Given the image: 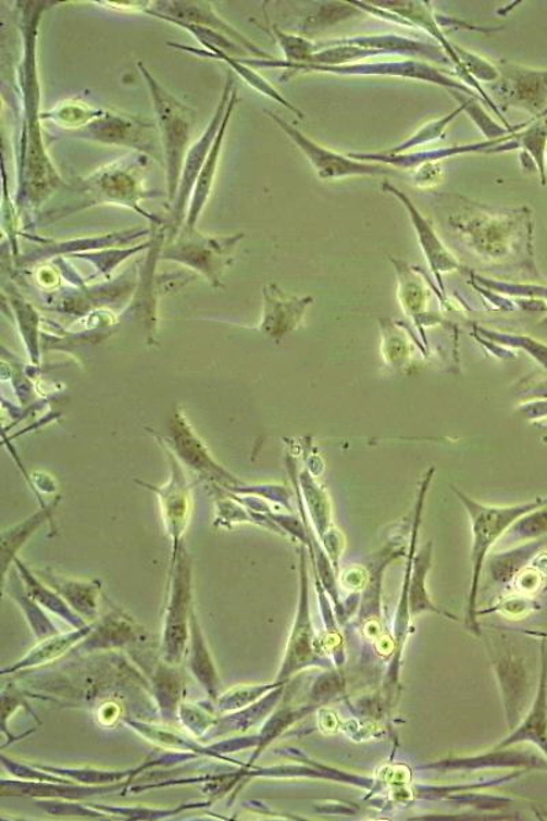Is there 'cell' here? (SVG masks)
<instances>
[{
  "instance_id": "33",
  "label": "cell",
  "mask_w": 547,
  "mask_h": 821,
  "mask_svg": "<svg viewBox=\"0 0 547 821\" xmlns=\"http://www.w3.org/2000/svg\"><path fill=\"white\" fill-rule=\"evenodd\" d=\"M453 47L456 54H458L459 60L461 61V63H463L465 71L469 72L472 77H474L475 79L480 78L482 79V82L490 84L497 82L499 77L498 69L494 67L492 63H488L481 57L470 54V52L461 49V47Z\"/></svg>"
},
{
  "instance_id": "36",
  "label": "cell",
  "mask_w": 547,
  "mask_h": 821,
  "mask_svg": "<svg viewBox=\"0 0 547 821\" xmlns=\"http://www.w3.org/2000/svg\"><path fill=\"white\" fill-rule=\"evenodd\" d=\"M546 159H547V150H546Z\"/></svg>"
},
{
  "instance_id": "7",
  "label": "cell",
  "mask_w": 547,
  "mask_h": 821,
  "mask_svg": "<svg viewBox=\"0 0 547 821\" xmlns=\"http://www.w3.org/2000/svg\"><path fill=\"white\" fill-rule=\"evenodd\" d=\"M499 77L492 86L504 109H520L539 120L547 110V71H533L506 61L498 63ZM493 84V83H492Z\"/></svg>"
},
{
  "instance_id": "1",
  "label": "cell",
  "mask_w": 547,
  "mask_h": 821,
  "mask_svg": "<svg viewBox=\"0 0 547 821\" xmlns=\"http://www.w3.org/2000/svg\"><path fill=\"white\" fill-rule=\"evenodd\" d=\"M440 208L439 222L450 236L458 238L476 256L501 261L514 251L531 252L533 222L527 209L487 208L458 194L435 195Z\"/></svg>"
},
{
  "instance_id": "10",
  "label": "cell",
  "mask_w": 547,
  "mask_h": 821,
  "mask_svg": "<svg viewBox=\"0 0 547 821\" xmlns=\"http://www.w3.org/2000/svg\"><path fill=\"white\" fill-rule=\"evenodd\" d=\"M153 7L142 10V12L152 15V17L159 20H175L181 23L194 24L203 26L220 34L229 37L237 45H240L249 55L259 58V60H273V55L269 52L259 49V47L248 40L246 36L240 34L236 28H233L231 24H227L225 20H222L220 15L212 9L211 3L207 2H156Z\"/></svg>"
},
{
  "instance_id": "8",
  "label": "cell",
  "mask_w": 547,
  "mask_h": 821,
  "mask_svg": "<svg viewBox=\"0 0 547 821\" xmlns=\"http://www.w3.org/2000/svg\"><path fill=\"white\" fill-rule=\"evenodd\" d=\"M265 113L277 124L281 130L285 132L286 136L295 142L297 148L304 153L312 167L315 169L318 177L323 179V182H334V179L353 176H385V174H391L390 169L385 166V164L356 161V159L343 157L337 152L327 150V148L319 146L310 137L301 134L299 129H296L294 125L288 124V122L281 119L277 114H274L273 111L268 110Z\"/></svg>"
},
{
  "instance_id": "6",
  "label": "cell",
  "mask_w": 547,
  "mask_h": 821,
  "mask_svg": "<svg viewBox=\"0 0 547 821\" xmlns=\"http://www.w3.org/2000/svg\"><path fill=\"white\" fill-rule=\"evenodd\" d=\"M136 164L115 162L108 167L100 169L92 176L84 179L83 194L87 195L88 206L116 204L135 210L153 225H159L156 215L148 214L141 209L140 201L145 200L146 192L137 178Z\"/></svg>"
},
{
  "instance_id": "31",
  "label": "cell",
  "mask_w": 547,
  "mask_h": 821,
  "mask_svg": "<svg viewBox=\"0 0 547 821\" xmlns=\"http://www.w3.org/2000/svg\"><path fill=\"white\" fill-rule=\"evenodd\" d=\"M284 683L275 682L273 685H260L251 687L236 688L231 693L225 694L220 700L221 708L225 711H232V709L246 708L249 704H252L262 697L265 693H271L275 688L283 686Z\"/></svg>"
},
{
  "instance_id": "28",
  "label": "cell",
  "mask_w": 547,
  "mask_h": 821,
  "mask_svg": "<svg viewBox=\"0 0 547 821\" xmlns=\"http://www.w3.org/2000/svg\"><path fill=\"white\" fill-rule=\"evenodd\" d=\"M269 32L277 40L281 50L285 55V62L288 63H310L311 58L318 52L316 43L304 39V37L285 34L278 29V26L270 25Z\"/></svg>"
},
{
  "instance_id": "20",
  "label": "cell",
  "mask_w": 547,
  "mask_h": 821,
  "mask_svg": "<svg viewBox=\"0 0 547 821\" xmlns=\"http://www.w3.org/2000/svg\"><path fill=\"white\" fill-rule=\"evenodd\" d=\"M40 576L85 619L95 621L98 618V598L100 595L98 584L65 581L57 579L54 575L45 574V572H40Z\"/></svg>"
},
{
  "instance_id": "23",
  "label": "cell",
  "mask_w": 547,
  "mask_h": 821,
  "mask_svg": "<svg viewBox=\"0 0 547 821\" xmlns=\"http://www.w3.org/2000/svg\"><path fill=\"white\" fill-rule=\"evenodd\" d=\"M137 635V630L130 618L121 612H115L105 618L98 626V632H92V637L78 646V649H110L129 643Z\"/></svg>"
},
{
  "instance_id": "19",
  "label": "cell",
  "mask_w": 547,
  "mask_h": 821,
  "mask_svg": "<svg viewBox=\"0 0 547 821\" xmlns=\"http://www.w3.org/2000/svg\"><path fill=\"white\" fill-rule=\"evenodd\" d=\"M94 626H85L83 629H76L74 632L63 635H52L50 638H46L41 644L37 645L35 649H32L23 660L17 664L4 669L2 674H12L20 670L32 669V667L50 663V661L58 659V657L66 654L69 649H72L78 640L84 639L87 635L92 634Z\"/></svg>"
},
{
  "instance_id": "9",
  "label": "cell",
  "mask_w": 547,
  "mask_h": 821,
  "mask_svg": "<svg viewBox=\"0 0 547 821\" xmlns=\"http://www.w3.org/2000/svg\"><path fill=\"white\" fill-rule=\"evenodd\" d=\"M244 235L233 236H204L198 229H187L183 227L178 236L170 241L164 259L184 262L200 272L214 277V274L221 272L223 264L235 250L237 242L243 240Z\"/></svg>"
},
{
  "instance_id": "26",
  "label": "cell",
  "mask_w": 547,
  "mask_h": 821,
  "mask_svg": "<svg viewBox=\"0 0 547 821\" xmlns=\"http://www.w3.org/2000/svg\"><path fill=\"white\" fill-rule=\"evenodd\" d=\"M517 140L524 152L533 159L538 169L542 185L547 184L546 179V150H547V119L531 120V126L523 132H518Z\"/></svg>"
},
{
  "instance_id": "34",
  "label": "cell",
  "mask_w": 547,
  "mask_h": 821,
  "mask_svg": "<svg viewBox=\"0 0 547 821\" xmlns=\"http://www.w3.org/2000/svg\"><path fill=\"white\" fill-rule=\"evenodd\" d=\"M522 534L524 537H534L538 534L546 533L547 530V508L538 515L531 518L529 522L522 524Z\"/></svg>"
},
{
  "instance_id": "17",
  "label": "cell",
  "mask_w": 547,
  "mask_h": 821,
  "mask_svg": "<svg viewBox=\"0 0 547 821\" xmlns=\"http://www.w3.org/2000/svg\"><path fill=\"white\" fill-rule=\"evenodd\" d=\"M236 104L237 89L235 88L233 89L229 108H227L226 114L223 116L220 134H217L214 146H212L209 153V158H207L204 166L201 169L198 182H196L192 198H190L189 201L187 220H185L183 226L187 227V229H196L201 211L204 210L207 200L210 198L212 185H214L217 163H220L223 141H225L227 126H229L233 110H235Z\"/></svg>"
},
{
  "instance_id": "30",
  "label": "cell",
  "mask_w": 547,
  "mask_h": 821,
  "mask_svg": "<svg viewBox=\"0 0 547 821\" xmlns=\"http://www.w3.org/2000/svg\"><path fill=\"white\" fill-rule=\"evenodd\" d=\"M37 768H40L41 771H50L54 773H60V775H65L69 778L74 779V781H78L82 783H87V785H103V783H116L121 782L122 779H125L126 776H130L132 772L135 771H95V770H71V768H66V770H62V768H54V767H45V766H36Z\"/></svg>"
},
{
  "instance_id": "11",
  "label": "cell",
  "mask_w": 547,
  "mask_h": 821,
  "mask_svg": "<svg viewBox=\"0 0 547 821\" xmlns=\"http://www.w3.org/2000/svg\"><path fill=\"white\" fill-rule=\"evenodd\" d=\"M315 633H313L310 617V602H308V581L304 565L301 569V592L299 609L294 630H291L288 648L283 667H281L277 681L285 683L291 675L297 674L308 667H327L323 657L315 648Z\"/></svg>"
},
{
  "instance_id": "21",
  "label": "cell",
  "mask_w": 547,
  "mask_h": 821,
  "mask_svg": "<svg viewBox=\"0 0 547 821\" xmlns=\"http://www.w3.org/2000/svg\"><path fill=\"white\" fill-rule=\"evenodd\" d=\"M486 764L504 766V767H529L539 768V770H547V762L530 754H501V750L494 749V754L472 757V759H455L437 762V764L430 766L432 770L437 771H461V770H477V768L486 767Z\"/></svg>"
},
{
  "instance_id": "35",
  "label": "cell",
  "mask_w": 547,
  "mask_h": 821,
  "mask_svg": "<svg viewBox=\"0 0 547 821\" xmlns=\"http://www.w3.org/2000/svg\"><path fill=\"white\" fill-rule=\"evenodd\" d=\"M542 119H547V110L545 111V113H544V114H542V115H540V119H539V120H542Z\"/></svg>"
},
{
  "instance_id": "13",
  "label": "cell",
  "mask_w": 547,
  "mask_h": 821,
  "mask_svg": "<svg viewBox=\"0 0 547 821\" xmlns=\"http://www.w3.org/2000/svg\"><path fill=\"white\" fill-rule=\"evenodd\" d=\"M540 676L534 701L531 702L527 714L512 730L496 749L511 748L513 745L531 743L542 750L547 759V649L546 644H540Z\"/></svg>"
},
{
  "instance_id": "4",
  "label": "cell",
  "mask_w": 547,
  "mask_h": 821,
  "mask_svg": "<svg viewBox=\"0 0 547 821\" xmlns=\"http://www.w3.org/2000/svg\"><path fill=\"white\" fill-rule=\"evenodd\" d=\"M251 67H274L284 69V76L281 78H289L297 73H331L337 74V76H391L403 77L412 79H421V82L432 83L435 86L449 88L450 91H460L475 99L476 92L471 88L465 87L463 83L456 82V79L449 76V73L443 71V69L430 66L428 63L423 61L417 62L415 60H409L406 62H385V63H363V65H339V66H322L310 65V63H288L278 60H251L249 61ZM482 100V99H480ZM483 102V100H482Z\"/></svg>"
},
{
  "instance_id": "22",
  "label": "cell",
  "mask_w": 547,
  "mask_h": 821,
  "mask_svg": "<svg viewBox=\"0 0 547 821\" xmlns=\"http://www.w3.org/2000/svg\"><path fill=\"white\" fill-rule=\"evenodd\" d=\"M190 633H192V640H190L192 643L190 645V669H192L196 680H199L201 686L206 688L207 693H210L211 698H216L221 681L216 675L209 649H207L204 635L199 627L195 609L192 614H190Z\"/></svg>"
},
{
  "instance_id": "5",
  "label": "cell",
  "mask_w": 547,
  "mask_h": 821,
  "mask_svg": "<svg viewBox=\"0 0 547 821\" xmlns=\"http://www.w3.org/2000/svg\"><path fill=\"white\" fill-rule=\"evenodd\" d=\"M233 89H235V76L233 73H227L225 88H223L222 97L214 116L207 126L203 135L200 139L189 148L187 157H185L183 174H181L179 187L177 196H175L174 203L172 206V224H170L169 241L174 240L178 236L181 229L187 220V206L190 198H192L196 182H198L201 169H203L207 158L214 146L217 134H220L223 116H225L227 108H229Z\"/></svg>"
},
{
  "instance_id": "12",
  "label": "cell",
  "mask_w": 547,
  "mask_h": 821,
  "mask_svg": "<svg viewBox=\"0 0 547 821\" xmlns=\"http://www.w3.org/2000/svg\"><path fill=\"white\" fill-rule=\"evenodd\" d=\"M192 595H190L189 567L181 563L174 585L170 592L166 629H164L163 650L166 651L169 664H178L185 655L188 639V621L192 614Z\"/></svg>"
},
{
  "instance_id": "2",
  "label": "cell",
  "mask_w": 547,
  "mask_h": 821,
  "mask_svg": "<svg viewBox=\"0 0 547 821\" xmlns=\"http://www.w3.org/2000/svg\"><path fill=\"white\" fill-rule=\"evenodd\" d=\"M137 65L150 89L153 110H156L163 158L166 162L167 196L170 204L173 206L179 187L181 174H183L185 157L189 151L190 136H192L196 121L195 111L166 91L141 62Z\"/></svg>"
},
{
  "instance_id": "29",
  "label": "cell",
  "mask_w": 547,
  "mask_h": 821,
  "mask_svg": "<svg viewBox=\"0 0 547 821\" xmlns=\"http://www.w3.org/2000/svg\"><path fill=\"white\" fill-rule=\"evenodd\" d=\"M10 596L23 607L26 618H28L37 638L46 639L58 634L54 624H52L49 619L46 618V614L40 611V608L35 604L36 601L32 600L28 592H26L24 587L13 586L12 590H10Z\"/></svg>"
},
{
  "instance_id": "15",
  "label": "cell",
  "mask_w": 547,
  "mask_h": 821,
  "mask_svg": "<svg viewBox=\"0 0 547 821\" xmlns=\"http://www.w3.org/2000/svg\"><path fill=\"white\" fill-rule=\"evenodd\" d=\"M382 189L395 196L396 199L401 201L403 208L407 209L409 216H411L413 229L417 232L419 244H421L424 256H426L428 264L432 266L435 275H437L438 281H440V274L458 269L459 262L446 250L432 224L424 219L411 199L407 198L400 189L393 187L389 183L382 184Z\"/></svg>"
},
{
  "instance_id": "3",
  "label": "cell",
  "mask_w": 547,
  "mask_h": 821,
  "mask_svg": "<svg viewBox=\"0 0 547 821\" xmlns=\"http://www.w3.org/2000/svg\"><path fill=\"white\" fill-rule=\"evenodd\" d=\"M467 510H469L472 521V534H474V544H472V581L469 593V602H467L465 624L472 633L481 635L480 623L476 619V600L480 595L481 575L483 561H485L488 549L493 544L502 536L504 532L517 522L519 518L525 515L539 507L547 506V499H539L529 505L508 507V508H488L477 506L476 502L461 496Z\"/></svg>"
},
{
  "instance_id": "25",
  "label": "cell",
  "mask_w": 547,
  "mask_h": 821,
  "mask_svg": "<svg viewBox=\"0 0 547 821\" xmlns=\"http://www.w3.org/2000/svg\"><path fill=\"white\" fill-rule=\"evenodd\" d=\"M17 563L21 570V576H23V580L25 581V589L28 592L32 600L39 602L42 607L49 608L50 611L57 613L58 617H61L63 621H66L74 629L85 627V623L82 619L71 611L67 604L62 600V597L58 595L52 587L42 585L41 582L37 581L29 571H26V569L21 565L20 561H17Z\"/></svg>"
},
{
  "instance_id": "24",
  "label": "cell",
  "mask_w": 547,
  "mask_h": 821,
  "mask_svg": "<svg viewBox=\"0 0 547 821\" xmlns=\"http://www.w3.org/2000/svg\"><path fill=\"white\" fill-rule=\"evenodd\" d=\"M430 561H432V544H427L426 547L423 548L421 555L418 556L415 567H413L412 579L408 586L409 613H411L412 617H417V614L423 612H435L444 614V617L453 618L450 617L449 613L440 611L439 608L435 607L432 598L428 596L426 589V576L430 569Z\"/></svg>"
},
{
  "instance_id": "32",
  "label": "cell",
  "mask_w": 547,
  "mask_h": 821,
  "mask_svg": "<svg viewBox=\"0 0 547 821\" xmlns=\"http://www.w3.org/2000/svg\"><path fill=\"white\" fill-rule=\"evenodd\" d=\"M206 804H195V805H184V807H179L178 809H150V808H110V807H98V805L90 804L89 807H92L97 810H102V812L105 813H113L119 816H126V818L129 819H137V820H146V819H159V818H166V816H173L183 812L184 809H190V808H200L206 807Z\"/></svg>"
},
{
  "instance_id": "16",
  "label": "cell",
  "mask_w": 547,
  "mask_h": 821,
  "mask_svg": "<svg viewBox=\"0 0 547 821\" xmlns=\"http://www.w3.org/2000/svg\"><path fill=\"white\" fill-rule=\"evenodd\" d=\"M152 128L151 124H146L135 119L126 116L104 114L98 115L97 120L89 124L84 130L87 132L89 139L105 145H119L139 148L148 147L147 132Z\"/></svg>"
},
{
  "instance_id": "14",
  "label": "cell",
  "mask_w": 547,
  "mask_h": 821,
  "mask_svg": "<svg viewBox=\"0 0 547 821\" xmlns=\"http://www.w3.org/2000/svg\"><path fill=\"white\" fill-rule=\"evenodd\" d=\"M494 667L501 685L504 704L509 729L514 730L524 718L530 700V680L523 661L513 655H502L494 659Z\"/></svg>"
},
{
  "instance_id": "27",
  "label": "cell",
  "mask_w": 547,
  "mask_h": 821,
  "mask_svg": "<svg viewBox=\"0 0 547 821\" xmlns=\"http://www.w3.org/2000/svg\"><path fill=\"white\" fill-rule=\"evenodd\" d=\"M450 92L456 99H459L461 102L459 108L456 109L453 113L446 115L443 120L430 122V124L424 125L417 135H413L411 139L401 142L400 146L391 148V150L386 151L385 153H389V156H401V153L411 150V148L413 147L427 145V142L438 140L439 137L444 135L445 129L448 128L450 122L453 121L460 113H463V111L465 110V99L463 97H460V95H458V92L456 91Z\"/></svg>"
},
{
  "instance_id": "18",
  "label": "cell",
  "mask_w": 547,
  "mask_h": 821,
  "mask_svg": "<svg viewBox=\"0 0 547 821\" xmlns=\"http://www.w3.org/2000/svg\"><path fill=\"white\" fill-rule=\"evenodd\" d=\"M167 46L173 47V49L175 50L189 52V54L211 58V60L227 63V65L232 67V72H237L238 74H240V76L244 78V82H246L248 86L257 89V91L264 95V97L273 99L275 100V102L285 105L286 109H289L291 113H295L297 116H299L300 120H304V114H302L301 111L296 108V105L291 104L289 100H286L283 95L277 91V89L271 86L268 79L260 76V74L254 72L252 67L244 65V63L238 61L236 57L226 54V52L217 49H195V47L178 43H169Z\"/></svg>"
}]
</instances>
